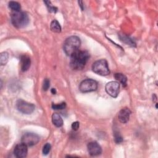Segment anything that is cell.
I'll return each mask as SVG.
<instances>
[{"label": "cell", "instance_id": "cell-24", "mask_svg": "<svg viewBox=\"0 0 158 158\" xmlns=\"http://www.w3.org/2000/svg\"><path fill=\"white\" fill-rule=\"evenodd\" d=\"M79 126H80V123L78 122H74L72 124V128L73 130L76 131L79 128Z\"/></svg>", "mask_w": 158, "mask_h": 158}, {"label": "cell", "instance_id": "cell-13", "mask_svg": "<svg viewBox=\"0 0 158 158\" xmlns=\"http://www.w3.org/2000/svg\"><path fill=\"white\" fill-rule=\"evenodd\" d=\"M52 122L57 127H60L63 125V120L61 116L57 113H54L52 115Z\"/></svg>", "mask_w": 158, "mask_h": 158}, {"label": "cell", "instance_id": "cell-19", "mask_svg": "<svg viewBox=\"0 0 158 158\" xmlns=\"http://www.w3.org/2000/svg\"><path fill=\"white\" fill-rule=\"evenodd\" d=\"M114 141L117 144H119L123 141L122 136H121L120 133L117 131H115L114 132Z\"/></svg>", "mask_w": 158, "mask_h": 158}, {"label": "cell", "instance_id": "cell-21", "mask_svg": "<svg viewBox=\"0 0 158 158\" xmlns=\"http://www.w3.org/2000/svg\"><path fill=\"white\" fill-rule=\"evenodd\" d=\"M66 107V104L65 102H63L60 104H52V108L55 110H61L65 109Z\"/></svg>", "mask_w": 158, "mask_h": 158}, {"label": "cell", "instance_id": "cell-14", "mask_svg": "<svg viewBox=\"0 0 158 158\" xmlns=\"http://www.w3.org/2000/svg\"><path fill=\"white\" fill-rule=\"evenodd\" d=\"M50 28L52 31L55 33H60L61 31V27L60 23L56 20H53L50 25Z\"/></svg>", "mask_w": 158, "mask_h": 158}, {"label": "cell", "instance_id": "cell-11", "mask_svg": "<svg viewBox=\"0 0 158 158\" xmlns=\"http://www.w3.org/2000/svg\"><path fill=\"white\" fill-rule=\"evenodd\" d=\"M131 114V110L128 107L122 108L118 114V118L122 123H127L130 118Z\"/></svg>", "mask_w": 158, "mask_h": 158}, {"label": "cell", "instance_id": "cell-2", "mask_svg": "<svg viewBox=\"0 0 158 158\" xmlns=\"http://www.w3.org/2000/svg\"><path fill=\"white\" fill-rule=\"evenodd\" d=\"M81 44V41L80 38L77 36H71L67 38L63 46L64 51L69 56H71L73 53L78 50Z\"/></svg>", "mask_w": 158, "mask_h": 158}, {"label": "cell", "instance_id": "cell-10", "mask_svg": "<svg viewBox=\"0 0 158 158\" xmlns=\"http://www.w3.org/2000/svg\"><path fill=\"white\" fill-rule=\"evenodd\" d=\"M88 151L91 156H96L102 152V149L100 145L96 141H92L88 144Z\"/></svg>", "mask_w": 158, "mask_h": 158}, {"label": "cell", "instance_id": "cell-9", "mask_svg": "<svg viewBox=\"0 0 158 158\" xmlns=\"http://www.w3.org/2000/svg\"><path fill=\"white\" fill-rule=\"evenodd\" d=\"M27 146L23 143L17 144L14 150V154L15 156L18 158H23L26 157L27 155Z\"/></svg>", "mask_w": 158, "mask_h": 158}, {"label": "cell", "instance_id": "cell-18", "mask_svg": "<svg viewBox=\"0 0 158 158\" xmlns=\"http://www.w3.org/2000/svg\"><path fill=\"white\" fill-rule=\"evenodd\" d=\"M9 54L6 52H3L0 55V64L1 65H6L8 60Z\"/></svg>", "mask_w": 158, "mask_h": 158}, {"label": "cell", "instance_id": "cell-22", "mask_svg": "<svg viewBox=\"0 0 158 158\" xmlns=\"http://www.w3.org/2000/svg\"><path fill=\"white\" fill-rule=\"evenodd\" d=\"M51 144L48 143H46L44 146H43V154L44 155H47L48 154V153L49 152L50 150H51Z\"/></svg>", "mask_w": 158, "mask_h": 158}, {"label": "cell", "instance_id": "cell-7", "mask_svg": "<svg viewBox=\"0 0 158 158\" xmlns=\"http://www.w3.org/2000/svg\"><path fill=\"white\" fill-rule=\"evenodd\" d=\"M40 139V136L35 133H26L22 136L21 141L27 146H33L39 142Z\"/></svg>", "mask_w": 158, "mask_h": 158}, {"label": "cell", "instance_id": "cell-20", "mask_svg": "<svg viewBox=\"0 0 158 158\" xmlns=\"http://www.w3.org/2000/svg\"><path fill=\"white\" fill-rule=\"evenodd\" d=\"M44 2L46 4V6H47V7H48V10H49L50 12H54V13L56 12V11H57V7L53 6L51 4V2H50L49 1H44Z\"/></svg>", "mask_w": 158, "mask_h": 158}, {"label": "cell", "instance_id": "cell-6", "mask_svg": "<svg viewBox=\"0 0 158 158\" xmlns=\"http://www.w3.org/2000/svg\"><path fill=\"white\" fill-rule=\"evenodd\" d=\"M98 83L92 79H86L83 80L79 86V89L82 93H88L96 90Z\"/></svg>", "mask_w": 158, "mask_h": 158}, {"label": "cell", "instance_id": "cell-16", "mask_svg": "<svg viewBox=\"0 0 158 158\" xmlns=\"http://www.w3.org/2000/svg\"><path fill=\"white\" fill-rule=\"evenodd\" d=\"M9 7L15 12H19L21 9L20 4L16 1H10L8 4Z\"/></svg>", "mask_w": 158, "mask_h": 158}, {"label": "cell", "instance_id": "cell-23", "mask_svg": "<svg viewBox=\"0 0 158 158\" xmlns=\"http://www.w3.org/2000/svg\"><path fill=\"white\" fill-rule=\"evenodd\" d=\"M50 86V81L48 79V78H45L44 80L43 81V89L44 91H46L49 89Z\"/></svg>", "mask_w": 158, "mask_h": 158}, {"label": "cell", "instance_id": "cell-25", "mask_svg": "<svg viewBox=\"0 0 158 158\" xmlns=\"http://www.w3.org/2000/svg\"><path fill=\"white\" fill-rule=\"evenodd\" d=\"M51 93H52L53 94H55L56 93V90L55 88H52L51 90Z\"/></svg>", "mask_w": 158, "mask_h": 158}, {"label": "cell", "instance_id": "cell-15", "mask_svg": "<svg viewBox=\"0 0 158 158\" xmlns=\"http://www.w3.org/2000/svg\"><path fill=\"white\" fill-rule=\"evenodd\" d=\"M114 77L116 79V80L118 81L121 84H122L123 86H125L127 85V77L121 73H116L114 75Z\"/></svg>", "mask_w": 158, "mask_h": 158}, {"label": "cell", "instance_id": "cell-5", "mask_svg": "<svg viewBox=\"0 0 158 158\" xmlns=\"http://www.w3.org/2000/svg\"><path fill=\"white\" fill-rule=\"evenodd\" d=\"M16 107L19 112L25 114H30L35 109V106L33 104L28 102L22 99H19L17 101Z\"/></svg>", "mask_w": 158, "mask_h": 158}, {"label": "cell", "instance_id": "cell-12", "mask_svg": "<svg viewBox=\"0 0 158 158\" xmlns=\"http://www.w3.org/2000/svg\"><path fill=\"white\" fill-rule=\"evenodd\" d=\"M31 64V59L29 56L23 55L20 57V68L22 71L25 72L28 70Z\"/></svg>", "mask_w": 158, "mask_h": 158}, {"label": "cell", "instance_id": "cell-3", "mask_svg": "<svg viewBox=\"0 0 158 158\" xmlns=\"http://www.w3.org/2000/svg\"><path fill=\"white\" fill-rule=\"evenodd\" d=\"M11 22L14 27L21 28L26 27L29 23V18L24 12H15L11 15Z\"/></svg>", "mask_w": 158, "mask_h": 158}, {"label": "cell", "instance_id": "cell-8", "mask_svg": "<svg viewBox=\"0 0 158 158\" xmlns=\"http://www.w3.org/2000/svg\"><path fill=\"white\" fill-rule=\"evenodd\" d=\"M105 89L109 95L112 98H116L119 93L120 83L117 81H109L106 85Z\"/></svg>", "mask_w": 158, "mask_h": 158}, {"label": "cell", "instance_id": "cell-4", "mask_svg": "<svg viewBox=\"0 0 158 158\" xmlns=\"http://www.w3.org/2000/svg\"><path fill=\"white\" fill-rule=\"evenodd\" d=\"M92 70L95 73L101 76H106L110 73L108 63L105 59H100L94 62L92 65Z\"/></svg>", "mask_w": 158, "mask_h": 158}, {"label": "cell", "instance_id": "cell-1", "mask_svg": "<svg viewBox=\"0 0 158 158\" xmlns=\"http://www.w3.org/2000/svg\"><path fill=\"white\" fill-rule=\"evenodd\" d=\"M89 58L88 51L78 50L70 56V65L74 70L83 69Z\"/></svg>", "mask_w": 158, "mask_h": 158}, {"label": "cell", "instance_id": "cell-17", "mask_svg": "<svg viewBox=\"0 0 158 158\" xmlns=\"http://www.w3.org/2000/svg\"><path fill=\"white\" fill-rule=\"evenodd\" d=\"M119 37H120V40L122 41L127 43V44L131 45L132 46H135V43L131 39L128 38V36H125L124 35H120Z\"/></svg>", "mask_w": 158, "mask_h": 158}]
</instances>
